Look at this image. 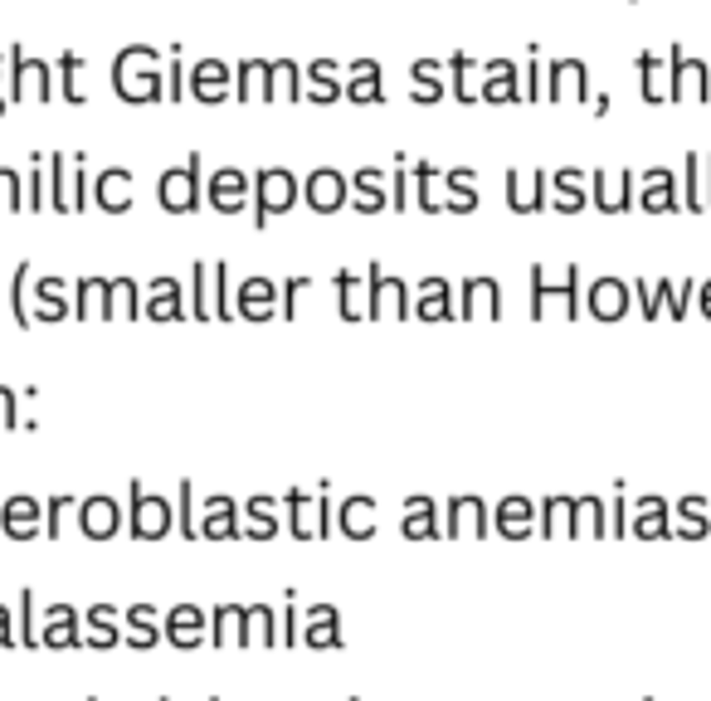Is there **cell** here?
<instances>
[{
	"label": "cell",
	"mask_w": 711,
	"mask_h": 701,
	"mask_svg": "<svg viewBox=\"0 0 711 701\" xmlns=\"http://www.w3.org/2000/svg\"><path fill=\"white\" fill-rule=\"evenodd\" d=\"M575 536H609V512L599 497L575 502Z\"/></svg>",
	"instance_id": "836d02e7"
},
{
	"label": "cell",
	"mask_w": 711,
	"mask_h": 701,
	"mask_svg": "<svg viewBox=\"0 0 711 701\" xmlns=\"http://www.w3.org/2000/svg\"><path fill=\"white\" fill-rule=\"evenodd\" d=\"M682 210L707 215V205H702V152L682 156Z\"/></svg>",
	"instance_id": "e575fe53"
},
{
	"label": "cell",
	"mask_w": 711,
	"mask_h": 701,
	"mask_svg": "<svg viewBox=\"0 0 711 701\" xmlns=\"http://www.w3.org/2000/svg\"><path fill=\"white\" fill-rule=\"evenodd\" d=\"M639 176L633 171H619L615 181L605 176V171H595L590 176V205L599 215H624V210H633V200H639Z\"/></svg>",
	"instance_id": "52a82bcc"
},
{
	"label": "cell",
	"mask_w": 711,
	"mask_h": 701,
	"mask_svg": "<svg viewBox=\"0 0 711 701\" xmlns=\"http://www.w3.org/2000/svg\"><path fill=\"white\" fill-rule=\"evenodd\" d=\"M229 79H235V69L219 64V59H205V64H195V73H190V93L200 97V103H225Z\"/></svg>",
	"instance_id": "603a6c76"
},
{
	"label": "cell",
	"mask_w": 711,
	"mask_h": 701,
	"mask_svg": "<svg viewBox=\"0 0 711 701\" xmlns=\"http://www.w3.org/2000/svg\"><path fill=\"white\" fill-rule=\"evenodd\" d=\"M542 512H546V526H542V536H575V502L570 497H546L542 502Z\"/></svg>",
	"instance_id": "d590c367"
},
{
	"label": "cell",
	"mask_w": 711,
	"mask_h": 701,
	"mask_svg": "<svg viewBox=\"0 0 711 701\" xmlns=\"http://www.w3.org/2000/svg\"><path fill=\"white\" fill-rule=\"evenodd\" d=\"M522 97H526V103H546V64H542V59H536V44H532V64H526Z\"/></svg>",
	"instance_id": "bcb514c9"
},
{
	"label": "cell",
	"mask_w": 711,
	"mask_h": 701,
	"mask_svg": "<svg viewBox=\"0 0 711 701\" xmlns=\"http://www.w3.org/2000/svg\"><path fill=\"white\" fill-rule=\"evenodd\" d=\"M166 522V502H142V532H162Z\"/></svg>",
	"instance_id": "f907efd6"
},
{
	"label": "cell",
	"mask_w": 711,
	"mask_h": 701,
	"mask_svg": "<svg viewBox=\"0 0 711 701\" xmlns=\"http://www.w3.org/2000/svg\"><path fill=\"white\" fill-rule=\"evenodd\" d=\"M278 532V502L274 497H254L249 502V536H274Z\"/></svg>",
	"instance_id": "60d3db41"
},
{
	"label": "cell",
	"mask_w": 711,
	"mask_h": 701,
	"mask_svg": "<svg viewBox=\"0 0 711 701\" xmlns=\"http://www.w3.org/2000/svg\"><path fill=\"white\" fill-rule=\"evenodd\" d=\"M103 200L113 205V210H122V205H127V176H107L103 181Z\"/></svg>",
	"instance_id": "681fc988"
},
{
	"label": "cell",
	"mask_w": 711,
	"mask_h": 701,
	"mask_svg": "<svg viewBox=\"0 0 711 701\" xmlns=\"http://www.w3.org/2000/svg\"><path fill=\"white\" fill-rule=\"evenodd\" d=\"M268 83V59H244L235 69V97L239 103H249V97H259Z\"/></svg>",
	"instance_id": "74e56055"
},
{
	"label": "cell",
	"mask_w": 711,
	"mask_h": 701,
	"mask_svg": "<svg viewBox=\"0 0 711 701\" xmlns=\"http://www.w3.org/2000/svg\"><path fill=\"white\" fill-rule=\"evenodd\" d=\"M668 532L672 536H692V540L707 536V502L702 497H682L678 502V522H672Z\"/></svg>",
	"instance_id": "8d00e7d4"
},
{
	"label": "cell",
	"mask_w": 711,
	"mask_h": 701,
	"mask_svg": "<svg viewBox=\"0 0 711 701\" xmlns=\"http://www.w3.org/2000/svg\"><path fill=\"white\" fill-rule=\"evenodd\" d=\"M308 288H312V274H292L284 288H278V317H298V302Z\"/></svg>",
	"instance_id": "f6af8a7d"
},
{
	"label": "cell",
	"mask_w": 711,
	"mask_h": 701,
	"mask_svg": "<svg viewBox=\"0 0 711 701\" xmlns=\"http://www.w3.org/2000/svg\"><path fill=\"white\" fill-rule=\"evenodd\" d=\"M639 210L648 215H678L682 210V195H678V176H672L668 166H653L639 176Z\"/></svg>",
	"instance_id": "ba28073f"
},
{
	"label": "cell",
	"mask_w": 711,
	"mask_h": 701,
	"mask_svg": "<svg viewBox=\"0 0 711 701\" xmlns=\"http://www.w3.org/2000/svg\"><path fill=\"white\" fill-rule=\"evenodd\" d=\"M477 176L468 166H453V171H444V210L449 215H473L477 210Z\"/></svg>",
	"instance_id": "44dd1931"
},
{
	"label": "cell",
	"mask_w": 711,
	"mask_h": 701,
	"mask_svg": "<svg viewBox=\"0 0 711 701\" xmlns=\"http://www.w3.org/2000/svg\"><path fill=\"white\" fill-rule=\"evenodd\" d=\"M410 176H414V205H420L424 215H444V195H434V181L444 176V171H439L434 162H414L410 166Z\"/></svg>",
	"instance_id": "83f0119b"
},
{
	"label": "cell",
	"mask_w": 711,
	"mask_h": 701,
	"mask_svg": "<svg viewBox=\"0 0 711 701\" xmlns=\"http://www.w3.org/2000/svg\"><path fill=\"white\" fill-rule=\"evenodd\" d=\"M195 317H210V268L195 264Z\"/></svg>",
	"instance_id": "c3c4849f"
},
{
	"label": "cell",
	"mask_w": 711,
	"mask_h": 701,
	"mask_svg": "<svg viewBox=\"0 0 711 701\" xmlns=\"http://www.w3.org/2000/svg\"><path fill=\"white\" fill-rule=\"evenodd\" d=\"M702 205L711 215V152H702Z\"/></svg>",
	"instance_id": "f5cc1de1"
},
{
	"label": "cell",
	"mask_w": 711,
	"mask_h": 701,
	"mask_svg": "<svg viewBox=\"0 0 711 701\" xmlns=\"http://www.w3.org/2000/svg\"><path fill=\"white\" fill-rule=\"evenodd\" d=\"M639 97L648 107H658V103H668V89H663V59L658 54H639Z\"/></svg>",
	"instance_id": "1f68e13d"
},
{
	"label": "cell",
	"mask_w": 711,
	"mask_h": 701,
	"mask_svg": "<svg viewBox=\"0 0 711 701\" xmlns=\"http://www.w3.org/2000/svg\"><path fill=\"white\" fill-rule=\"evenodd\" d=\"M337 298H341V317L347 322H361L365 317V278L361 274H337Z\"/></svg>",
	"instance_id": "d6a6232c"
},
{
	"label": "cell",
	"mask_w": 711,
	"mask_h": 701,
	"mask_svg": "<svg viewBox=\"0 0 711 701\" xmlns=\"http://www.w3.org/2000/svg\"><path fill=\"white\" fill-rule=\"evenodd\" d=\"M162 205L176 215H190L200 205V156H190L181 171H166L162 176Z\"/></svg>",
	"instance_id": "8fae6325"
},
{
	"label": "cell",
	"mask_w": 711,
	"mask_h": 701,
	"mask_svg": "<svg viewBox=\"0 0 711 701\" xmlns=\"http://www.w3.org/2000/svg\"><path fill=\"white\" fill-rule=\"evenodd\" d=\"M195 629H200V614H195V609H181V614H176V633L190 643V638H195Z\"/></svg>",
	"instance_id": "816d5d0a"
},
{
	"label": "cell",
	"mask_w": 711,
	"mask_h": 701,
	"mask_svg": "<svg viewBox=\"0 0 711 701\" xmlns=\"http://www.w3.org/2000/svg\"><path fill=\"white\" fill-rule=\"evenodd\" d=\"M390 210L395 215L410 210V166H404V152L395 156V166H390Z\"/></svg>",
	"instance_id": "b9f144b4"
},
{
	"label": "cell",
	"mask_w": 711,
	"mask_h": 701,
	"mask_svg": "<svg viewBox=\"0 0 711 701\" xmlns=\"http://www.w3.org/2000/svg\"><path fill=\"white\" fill-rule=\"evenodd\" d=\"M550 298H560L566 302V317H585V298H580V268H566L560 274V282H550L546 278V268L536 264L532 268V317H546V302Z\"/></svg>",
	"instance_id": "277c9868"
},
{
	"label": "cell",
	"mask_w": 711,
	"mask_h": 701,
	"mask_svg": "<svg viewBox=\"0 0 711 701\" xmlns=\"http://www.w3.org/2000/svg\"><path fill=\"white\" fill-rule=\"evenodd\" d=\"M249 200H254V225L268 229L278 215H288L292 205L302 200V181L284 166H264V171H254V181H249Z\"/></svg>",
	"instance_id": "6da1fadb"
},
{
	"label": "cell",
	"mask_w": 711,
	"mask_h": 701,
	"mask_svg": "<svg viewBox=\"0 0 711 701\" xmlns=\"http://www.w3.org/2000/svg\"><path fill=\"white\" fill-rule=\"evenodd\" d=\"M404 536L414 540H429V536H444V526H439V507L434 497H410L404 502V522H400Z\"/></svg>",
	"instance_id": "4316f807"
},
{
	"label": "cell",
	"mask_w": 711,
	"mask_h": 701,
	"mask_svg": "<svg viewBox=\"0 0 711 701\" xmlns=\"http://www.w3.org/2000/svg\"><path fill=\"white\" fill-rule=\"evenodd\" d=\"M663 89H668V103H688V97H697V103H711V69L702 64V59H692L682 44H672Z\"/></svg>",
	"instance_id": "7a4b0ae2"
},
{
	"label": "cell",
	"mask_w": 711,
	"mask_h": 701,
	"mask_svg": "<svg viewBox=\"0 0 711 701\" xmlns=\"http://www.w3.org/2000/svg\"><path fill=\"white\" fill-rule=\"evenodd\" d=\"M477 103H522V69H517V59H487Z\"/></svg>",
	"instance_id": "7c38bea8"
},
{
	"label": "cell",
	"mask_w": 711,
	"mask_h": 701,
	"mask_svg": "<svg viewBox=\"0 0 711 701\" xmlns=\"http://www.w3.org/2000/svg\"><path fill=\"white\" fill-rule=\"evenodd\" d=\"M152 317H181V292H176V282H156Z\"/></svg>",
	"instance_id": "7dc6e473"
},
{
	"label": "cell",
	"mask_w": 711,
	"mask_h": 701,
	"mask_svg": "<svg viewBox=\"0 0 711 701\" xmlns=\"http://www.w3.org/2000/svg\"><path fill=\"white\" fill-rule=\"evenodd\" d=\"M458 317H502V288H497V278L477 274V278L463 282Z\"/></svg>",
	"instance_id": "2e32d148"
},
{
	"label": "cell",
	"mask_w": 711,
	"mask_h": 701,
	"mask_svg": "<svg viewBox=\"0 0 711 701\" xmlns=\"http://www.w3.org/2000/svg\"><path fill=\"white\" fill-rule=\"evenodd\" d=\"M697 312L711 317V278H707V282H697Z\"/></svg>",
	"instance_id": "db71d44e"
},
{
	"label": "cell",
	"mask_w": 711,
	"mask_h": 701,
	"mask_svg": "<svg viewBox=\"0 0 711 701\" xmlns=\"http://www.w3.org/2000/svg\"><path fill=\"white\" fill-rule=\"evenodd\" d=\"M532 516H536V507L526 497H502L497 507H493V526L507 540H522L526 532H532Z\"/></svg>",
	"instance_id": "484cf974"
},
{
	"label": "cell",
	"mask_w": 711,
	"mask_h": 701,
	"mask_svg": "<svg viewBox=\"0 0 711 701\" xmlns=\"http://www.w3.org/2000/svg\"><path fill=\"white\" fill-rule=\"evenodd\" d=\"M477 59L473 54H453L449 59V89H453V97H458L463 107H473L477 103Z\"/></svg>",
	"instance_id": "4dcf8cb0"
},
{
	"label": "cell",
	"mask_w": 711,
	"mask_h": 701,
	"mask_svg": "<svg viewBox=\"0 0 711 701\" xmlns=\"http://www.w3.org/2000/svg\"><path fill=\"white\" fill-rule=\"evenodd\" d=\"M347 200H351V190H347V176L332 166H317L308 171V181H302V205L317 215H337V210H347Z\"/></svg>",
	"instance_id": "8992f818"
},
{
	"label": "cell",
	"mask_w": 711,
	"mask_h": 701,
	"mask_svg": "<svg viewBox=\"0 0 711 701\" xmlns=\"http://www.w3.org/2000/svg\"><path fill=\"white\" fill-rule=\"evenodd\" d=\"M629 532H633V536H672V532H668V502H663V497H643L639 507H633Z\"/></svg>",
	"instance_id": "f546056e"
},
{
	"label": "cell",
	"mask_w": 711,
	"mask_h": 701,
	"mask_svg": "<svg viewBox=\"0 0 711 701\" xmlns=\"http://www.w3.org/2000/svg\"><path fill=\"white\" fill-rule=\"evenodd\" d=\"M410 317H420V322H449V317H458V302H453L449 278H439V274L420 278V298H414Z\"/></svg>",
	"instance_id": "9a60e30c"
},
{
	"label": "cell",
	"mask_w": 711,
	"mask_h": 701,
	"mask_svg": "<svg viewBox=\"0 0 711 701\" xmlns=\"http://www.w3.org/2000/svg\"><path fill=\"white\" fill-rule=\"evenodd\" d=\"M235 502H229V497H210V502H205V526H200V532L205 536H235Z\"/></svg>",
	"instance_id": "f35d334b"
},
{
	"label": "cell",
	"mask_w": 711,
	"mask_h": 701,
	"mask_svg": "<svg viewBox=\"0 0 711 701\" xmlns=\"http://www.w3.org/2000/svg\"><path fill=\"white\" fill-rule=\"evenodd\" d=\"M341 64L337 59H312L308 69H302V79H308V89H302V97H312L317 107H327V103H337L341 97Z\"/></svg>",
	"instance_id": "cb8c5ba5"
},
{
	"label": "cell",
	"mask_w": 711,
	"mask_h": 701,
	"mask_svg": "<svg viewBox=\"0 0 711 701\" xmlns=\"http://www.w3.org/2000/svg\"><path fill=\"white\" fill-rule=\"evenodd\" d=\"M560 69H566V89L580 97V103H595V89H590V64L585 59H560Z\"/></svg>",
	"instance_id": "7bdbcfd3"
},
{
	"label": "cell",
	"mask_w": 711,
	"mask_h": 701,
	"mask_svg": "<svg viewBox=\"0 0 711 701\" xmlns=\"http://www.w3.org/2000/svg\"><path fill=\"white\" fill-rule=\"evenodd\" d=\"M332 502H327V487L317 492V497H308L302 487H292L288 492V526H292V536L298 540H312V536H327L332 532Z\"/></svg>",
	"instance_id": "5b68a950"
},
{
	"label": "cell",
	"mask_w": 711,
	"mask_h": 701,
	"mask_svg": "<svg viewBox=\"0 0 711 701\" xmlns=\"http://www.w3.org/2000/svg\"><path fill=\"white\" fill-rule=\"evenodd\" d=\"M308 638H312L317 648H341L337 609H312V614H308Z\"/></svg>",
	"instance_id": "ab89813d"
},
{
	"label": "cell",
	"mask_w": 711,
	"mask_h": 701,
	"mask_svg": "<svg viewBox=\"0 0 711 701\" xmlns=\"http://www.w3.org/2000/svg\"><path fill=\"white\" fill-rule=\"evenodd\" d=\"M414 298L404 288V278H390L380 264L365 268V317H410Z\"/></svg>",
	"instance_id": "3957f363"
},
{
	"label": "cell",
	"mask_w": 711,
	"mask_h": 701,
	"mask_svg": "<svg viewBox=\"0 0 711 701\" xmlns=\"http://www.w3.org/2000/svg\"><path fill=\"white\" fill-rule=\"evenodd\" d=\"M268 103H298L302 97V69L292 59H268V83H264Z\"/></svg>",
	"instance_id": "d4e9b609"
},
{
	"label": "cell",
	"mask_w": 711,
	"mask_h": 701,
	"mask_svg": "<svg viewBox=\"0 0 711 701\" xmlns=\"http://www.w3.org/2000/svg\"><path fill=\"white\" fill-rule=\"evenodd\" d=\"M385 181V171L380 166H361L356 176H347V190H351V210L356 215H380V210H390V190L380 186Z\"/></svg>",
	"instance_id": "5bb4252c"
},
{
	"label": "cell",
	"mask_w": 711,
	"mask_h": 701,
	"mask_svg": "<svg viewBox=\"0 0 711 701\" xmlns=\"http://www.w3.org/2000/svg\"><path fill=\"white\" fill-rule=\"evenodd\" d=\"M507 210L512 215H542L550 210V176L546 171H532L522 181V171H507Z\"/></svg>",
	"instance_id": "30bf717a"
},
{
	"label": "cell",
	"mask_w": 711,
	"mask_h": 701,
	"mask_svg": "<svg viewBox=\"0 0 711 701\" xmlns=\"http://www.w3.org/2000/svg\"><path fill=\"white\" fill-rule=\"evenodd\" d=\"M692 298H697V278L672 282V292H668V302H663V317H672V322H682V317L692 312Z\"/></svg>",
	"instance_id": "ee69618b"
},
{
	"label": "cell",
	"mask_w": 711,
	"mask_h": 701,
	"mask_svg": "<svg viewBox=\"0 0 711 701\" xmlns=\"http://www.w3.org/2000/svg\"><path fill=\"white\" fill-rule=\"evenodd\" d=\"M487 507H483V497H453L449 502V522H444V532L449 536H487Z\"/></svg>",
	"instance_id": "7402d4cb"
},
{
	"label": "cell",
	"mask_w": 711,
	"mask_h": 701,
	"mask_svg": "<svg viewBox=\"0 0 711 701\" xmlns=\"http://www.w3.org/2000/svg\"><path fill=\"white\" fill-rule=\"evenodd\" d=\"M629 298H633V288L624 278H609V274H599L590 288H585V312L599 317V322H619L624 312H629Z\"/></svg>",
	"instance_id": "9c48e42d"
},
{
	"label": "cell",
	"mask_w": 711,
	"mask_h": 701,
	"mask_svg": "<svg viewBox=\"0 0 711 701\" xmlns=\"http://www.w3.org/2000/svg\"><path fill=\"white\" fill-rule=\"evenodd\" d=\"M410 79H414L410 97H414V103H420V107L444 103V89H449V69H444V59H414Z\"/></svg>",
	"instance_id": "e0dca14e"
},
{
	"label": "cell",
	"mask_w": 711,
	"mask_h": 701,
	"mask_svg": "<svg viewBox=\"0 0 711 701\" xmlns=\"http://www.w3.org/2000/svg\"><path fill=\"white\" fill-rule=\"evenodd\" d=\"M337 512H341V532L351 540L375 536V502L371 497H347V507H337Z\"/></svg>",
	"instance_id": "f1b7e54d"
},
{
	"label": "cell",
	"mask_w": 711,
	"mask_h": 701,
	"mask_svg": "<svg viewBox=\"0 0 711 701\" xmlns=\"http://www.w3.org/2000/svg\"><path fill=\"white\" fill-rule=\"evenodd\" d=\"M347 73L351 79L341 83V97H347V103H356V107H380L385 103V83H380V59H351L347 64Z\"/></svg>",
	"instance_id": "4fadbf2b"
},
{
	"label": "cell",
	"mask_w": 711,
	"mask_h": 701,
	"mask_svg": "<svg viewBox=\"0 0 711 701\" xmlns=\"http://www.w3.org/2000/svg\"><path fill=\"white\" fill-rule=\"evenodd\" d=\"M210 205L215 210H225V215H235L249 205V176L235 166H225V171H215L210 176Z\"/></svg>",
	"instance_id": "ac0fdd59"
},
{
	"label": "cell",
	"mask_w": 711,
	"mask_h": 701,
	"mask_svg": "<svg viewBox=\"0 0 711 701\" xmlns=\"http://www.w3.org/2000/svg\"><path fill=\"white\" fill-rule=\"evenodd\" d=\"M249 322H264V317H278V282L274 278H249L239 288V312Z\"/></svg>",
	"instance_id": "ffe728a7"
},
{
	"label": "cell",
	"mask_w": 711,
	"mask_h": 701,
	"mask_svg": "<svg viewBox=\"0 0 711 701\" xmlns=\"http://www.w3.org/2000/svg\"><path fill=\"white\" fill-rule=\"evenodd\" d=\"M585 205H590V190H585V176H580V171H575V166L556 171V176H550V210L580 215Z\"/></svg>",
	"instance_id": "d6986e66"
}]
</instances>
